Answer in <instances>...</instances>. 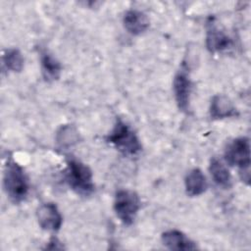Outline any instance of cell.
<instances>
[{
	"instance_id": "6da1fadb",
	"label": "cell",
	"mask_w": 251,
	"mask_h": 251,
	"mask_svg": "<svg viewBox=\"0 0 251 251\" xmlns=\"http://www.w3.org/2000/svg\"><path fill=\"white\" fill-rule=\"evenodd\" d=\"M3 187L13 203L23 202L29 191V182L24 169L15 161L8 160L3 174Z\"/></svg>"
},
{
	"instance_id": "7a4b0ae2",
	"label": "cell",
	"mask_w": 251,
	"mask_h": 251,
	"mask_svg": "<svg viewBox=\"0 0 251 251\" xmlns=\"http://www.w3.org/2000/svg\"><path fill=\"white\" fill-rule=\"evenodd\" d=\"M65 178L73 191L80 196H89L94 192L95 185L91 170L76 159L67 161Z\"/></svg>"
},
{
	"instance_id": "3957f363",
	"label": "cell",
	"mask_w": 251,
	"mask_h": 251,
	"mask_svg": "<svg viewBox=\"0 0 251 251\" xmlns=\"http://www.w3.org/2000/svg\"><path fill=\"white\" fill-rule=\"evenodd\" d=\"M106 141L125 156H135L142 149L134 130L121 119H117L112 131L106 136Z\"/></svg>"
},
{
	"instance_id": "277c9868",
	"label": "cell",
	"mask_w": 251,
	"mask_h": 251,
	"mask_svg": "<svg viewBox=\"0 0 251 251\" xmlns=\"http://www.w3.org/2000/svg\"><path fill=\"white\" fill-rule=\"evenodd\" d=\"M225 159L232 167L239 169L242 181L249 184L250 180V141L248 137L241 136L233 139L225 150Z\"/></svg>"
},
{
	"instance_id": "5b68a950",
	"label": "cell",
	"mask_w": 251,
	"mask_h": 251,
	"mask_svg": "<svg viewBox=\"0 0 251 251\" xmlns=\"http://www.w3.org/2000/svg\"><path fill=\"white\" fill-rule=\"evenodd\" d=\"M139 209L140 198L136 192L128 189L117 191L114 200V211L124 225H132Z\"/></svg>"
},
{
	"instance_id": "8992f818",
	"label": "cell",
	"mask_w": 251,
	"mask_h": 251,
	"mask_svg": "<svg viewBox=\"0 0 251 251\" xmlns=\"http://www.w3.org/2000/svg\"><path fill=\"white\" fill-rule=\"evenodd\" d=\"M173 88L175 99L178 109L186 113L189 110L192 83L187 67L185 66L184 63L182 64V67L174 77Z\"/></svg>"
},
{
	"instance_id": "52a82bcc",
	"label": "cell",
	"mask_w": 251,
	"mask_h": 251,
	"mask_svg": "<svg viewBox=\"0 0 251 251\" xmlns=\"http://www.w3.org/2000/svg\"><path fill=\"white\" fill-rule=\"evenodd\" d=\"M232 39L211 20L206 26V46L212 53L224 52L232 46Z\"/></svg>"
},
{
	"instance_id": "ba28073f",
	"label": "cell",
	"mask_w": 251,
	"mask_h": 251,
	"mask_svg": "<svg viewBox=\"0 0 251 251\" xmlns=\"http://www.w3.org/2000/svg\"><path fill=\"white\" fill-rule=\"evenodd\" d=\"M36 217L42 229L58 231L62 226L63 218L54 203H44L36 211Z\"/></svg>"
},
{
	"instance_id": "9c48e42d",
	"label": "cell",
	"mask_w": 251,
	"mask_h": 251,
	"mask_svg": "<svg viewBox=\"0 0 251 251\" xmlns=\"http://www.w3.org/2000/svg\"><path fill=\"white\" fill-rule=\"evenodd\" d=\"M209 114L213 120H222L238 116V112L230 99L224 94L213 96L210 103Z\"/></svg>"
},
{
	"instance_id": "30bf717a",
	"label": "cell",
	"mask_w": 251,
	"mask_h": 251,
	"mask_svg": "<svg viewBox=\"0 0 251 251\" xmlns=\"http://www.w3.org/2000/svg\"><path fill=\"white\" fill-rule=\"evenodd\" d=\"M161 239L164 246L170 250L187 251L197 249L195 242L177 229H170L163 232Z\"/></svg>"
},
{
	"instance_id": "8fae6325",
	"label": "cell",
	"mask_w": 251,
	"mask_h": 251,
	"mask_svg": "<svg viewBox=\"0 0 251 251\" xmlns=\"http://www.w3.org/2000/svg\"><path fill=\"white\" fill-rule=\"evenodd\" d=\"M124 26L132 35H139L145 32L150 25L148 17L138 10H128L124 15Z\"/></svg>"
},
{
	"instance_id": "7c38bea8",
	"label": "cell",
	"mask_w": 251,
	"mask_h": 251,
	"mask_svg": "<svg viewBox=\"0 0 251 251\" xmlns=\"http://www.w3.org/2000/svg\"><path fill=\"white\" fill-rule=\"evenodd\" d=\"M184 186L186 194L190 197H194L203 194L208 187V183L202 171L195 168L189 171L186 175L184 178Z\"/></svg>"
},
{
	"instance_id": "4fadbf2b",
	"label": "cell",
	"mask_w": 251,
	"mask_h": 251,
	"mask_svg": "<svg viewBox=\"0 0 251 251\" xmlns=\"http://www.w3.org/2000/svg\"><path fill=\"white\" fill-rule=\"evenodd\" d=\"M41 73L46 81H54L59 78L62 66L60 62L54 58L49 52L43 51L40 54Z\"/></svg>"
},
{
	"instance_id": "5bb4252c",
	"label": "cell",
	"mask_w": 251,
	"mask_h": 251,
	"mask_svg": "<svg viewBox=\"0 0 251 251\" xmlns=\"http://www.w3.org/2000/svg\"><path fill=\"white\" fill-rule=\"evenodd\" d=\"M209 172L214 182L223 188H229L231 185V176L229 171L224 165V163L219 160L218 158L214 157L210 161L209 165Z\"/></svg>"
},
{
	"instance_id": "9a60e30c",
	"label": "cell",
	"mask_w": 251,
	"mask_h": 251,
	"mask_svg": "<svg viewBox=\"0 0 251 251\" xmlns=\"http://www.w3.org/2000/svg\"><path fill=\"white\" fill-rule=\"evenodd\" d=\"M24 57L20 50L16 48L6 49L2 56L3 66L11 72L19 73L24 68Z\"/></svg>"
},
{
	"instance_id": "2e32d148",
	"label": "cell",
	"mask_w": 251,
	"mask_h": 251,
	"mask_svg": "<svg viewBox=\"0 0 251 251\" xmlns=\"http://www.w3.org/2000/svg\"><path fill=\"white\" fill-rule=\"evenodd\" d=\"M78 140V134L71 126H64L57 133V143L61 148L72 146Z\"/></svg>"
},
{
	"instance_id": "e0dca14e",
	"label": "cell",
	"mask_w": 251,
	"mask_h": 251,
	"mask_svg": "<svg viewBox=\"0 0 251 251\" xmlns=\"http://www.w3.org/2000/svg\"><path fill=\"white\" fill-rule=\"evenodd\" d=\"M45 248L51 249V250H62L64 249V246L56 237H52Z\"/></svg>"
}]
</instances>
